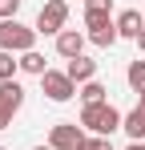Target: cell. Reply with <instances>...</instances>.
<instances>
[{"label": "cell", "instance_id": "cell-4", "mask_svg": "<svg viewBox=\"0 0 145 150\" xmlns=\"http://www.w3.org/2000/svg\"><path fill=\"white\" fill-rule=\"evenodd\" d=\"M65 25H69V4H65V0H48L45 8L36 12V25L32 28H36L40 37H61Z\"/></svg>", "mask_w": 145, "mask_h": 150}, {"label": "cell", "instance_id": "cell-1", "mask_svg": "<svg viewBox=\"0 0 145 150\" xmlns=\"http://www.w3.org/2000/svg\"><path fill=\"white\" fill-rule=\"evenodd\" d=\"M81 126H85L89 134L113 138V130L125 126V114H121L117 105H109V101H101V105H85V110H81Z\"/></svg>", "mask_w": 145, "mask_h": 150}, {"label": "cell", "instance_id": "cell-23", "mask_svg": "<svg viewBox=\"0 0 145 150\" xmlns=\"http://www.w3.org/2000/svg\"><path fill=\"white\" fill-rule=\"evenodd\" d=\"M0 150H8V146H0Z\"/></svg>", "mask_w": 145, "mask_h": 150}, {"label": "cell", "instance_id": "cell-18", "mask_svg": "<svg viewBox=\"0 0 145 150\" xmlns=\"http://www.w3.org/2000/svg\"><path fill=\"white\" fill-rule=\"evenodd\" d=\"M113 0H85V12H109Z\"/></svg>", "mask_w": 145, "mask_h": 150}, {"label": "cell", "instance_id": "cell-13", "mask_svg": "<svg viewBox=\"0 0 145 150\" xmlns=\"http://www.w3.org/2000/svg\"><path fill=\"white\" fill-rule=\"evenodd\" d=\"M125 81H129V89H133V93H141V89H145V61H141V57H137V61H129Z\"/></svg>", "mask_w": 145, "mask_h": 150}, {"label": "cell", "instance_id": "cell-19", "mask_svg": "<svg viewBox=\"0 0 145 150\" xmlns=\"http://www.w3.org/2000/svg\"><path fill=\"white\" fill-rule=\"evenodd\" d=\"M137 49H141V53H145V28H141V37H137Z\"/></svg>", "mask_w": 145, "mask_h": 150}, {"label": "cell", "instance_id": "cell-10", "mask_svg": "<svg viewBox=\"0 0 145 150\" xmlns=\"http://www.w3.org/2000/svg\"><path fill=\"white\" fill-rule=\"evenodd\" d=\"M141 28H145V21H141V12H137V8H125V12L117 16V33H121V37H129V41H137V37H141Z\"/></svg>", "mask_w": 145, "mask_h": 150}, {"label": "cell", "instance_id": "cell-11", "mask_svg": "<svg viewBox=\"0 0 145 150\" xmlns=\"http://www.w3.org/2000/svg\"><path fill=\"white\" fill-rule=\"evenodd\" d=\"M121 130L129 134V142H145V105H133L125 114V126Z\"/></svg>", "mask_w": 145, "mask_h": 150}, {"label": "cell", "instance_id": "cell-22", "mask_svg": "<svg viewBox=\"0 0 145 150\" xmlns=\"http://www.w3.org/2000/svg\"><path fill=\"white\" fill-rule=\"evenodd\" d=\"M32 150H52V146H32Z\"/></svg>", "mask_w": 145, "mask_h": 150}, {"label": "cell", "instance_id": "cell-17", "mask_svg": "<svg viewBox=\"0 0 145 150\" xmlns=\"http://www.w3.org/2000/svg\"><path fill=\"white\" fill-rule=\"evenodd\" d=\"M20 12V0H0V21H16Z\"/></svg>", "mask_w": 145, "mask_h": 150}, {"label": "cell", "instance_id": "cell-16", "mask_svg": "<svg viewBox=\"0 0 145 150\" xmlns=\"http://www.w3.org/2000/svg\"><path fill=\"white\" fill-rule=\"evenodd\" d=\"M77 150H113V142H109V138H101V134H89Z\"/></svg>", "mask_w": 145, "mask_h": 150}, {"label": "cell", "instance_id": "cell-7", "mask_svg": "<svg viewBox=\"0 0 145 150\" xmlns=\"http://www.w3.org/2000/svg\"><path fill=\"white\" fill-rule=\"evenodd\" d=\"M40 89H45V98H48V101H69L72 93H77V81H72L69 73L48 69V73L40 77Z\"/></svg>", "mask_w": 145, "mask_h": 150}, {"label": "cell", "instance_id": "cell-3", "mask_svg": "<svg viewBox=\"0 0 145 150\" xmlns=\"http://www.w3.org/2000/svg\"><path fill=\"white\" fill-rule=\"evenodd\" d=\"M85 28H89V41H93L97 49H113L121 41L117 21H113L109 12H85Z\"/></svg>", "mask_w": 145, "mask_h": 150}, {"label": "cell", "instance_id": "cell-9", "mask_svg": "<svg viewBox=\"0 0 145 150\" xmlns=\"http://www.w3.org/2000/svg\"><path fill=\"white\" fill-rule=\"evenodd\" d=\"M65 73H69L77 85H89V81H97V61L81 53V57H72L69 65H65Z\"/></svg>", "mask_w": 145, "mask_h": 150}, {"label": "cell", "instance_id": "cell-8", "mask_svg": "<svg viewBox=\"0 0 145 150\" xmlns=\"http://www.w3.org/2000/svg\"><path fill=\"white\" fill-rule=\"evenodd\" d=\"M85 41H89V33H77V28H65V33L56 37V53H61L65 61H72V57H81V49H85Z\"/></svg>", "mask_w": 145, "mask_h": 150}, {"label": "cell", "instance_id": "cell-2", "mask_svg": "<svg viewBox=\"0 0 145 150\" xmlns=\"http://www.w3.org/2000/svg\"><path fill=\"white\" fill-rule=\"evenodd\" d=\"M36 28H24L20 21H0V49L4 53H28V49H36Z\"/></svg>", "mask_w": 145, "mask_h": 150}, {"label": "cell", "instance_id": "cell-20", "mask_svg": "<svg viewBox=\"0 0 145 150\" xmlns=\"http://www.w3.org/2000/svg\"><path fill=\"white\" fill-rule=\"evenodd\" d=\"M125 150H145V142H129V146H125Z\"/></svg>", "mask_w": 145, "mask_h": 150}, {"label": "cell", "instance_id": "cell-15", "mask_svg": "<svg viewBox=\"0 0 145 150\" xmlns=\"http://www.w3.org/2000/svg\"><path fill=\"white\" fill-rule=\"evenodd\" d=\"M77 93H81L85 105H101V101H105V85H101V81H89V85H81Z\"/></svg>", "mask_w": 145, "mask_h": 150}, {"label": "cell", "instance_id": "cell-14", "mask_svg": "<svg viewBox=\"0 0 145 150\" xmlns=\"http://www.w3.org/2000/svg\"><path fill=\"white\" fill-rule=\"evenodd\" d=\"M16 69H20V57L0 49V81H16Z\"/></svg>", "mask_w": 145, "mask_h": 150}, {"label": "cell", "instance_id": "cell-5", "mask_svg": "<svg viewBox=\"0 0 145 150\" xmlns=\"http://www.w3.org/2000/svg\"><path fill=\"white\" fill-rule=\"evenodd\" d=\"M20 105H24V85L20 81H0V130L12 126Z\"/></svg>", "mask_w": 145, "mask_h": 150}, {"label": "cell", "instance_id": "cell-6", "mask_svg": "<svg viewBox=\"0 0 145 150\" xmlns=\"http://www.w3.org/2000/svg\"><path fill=\"white\" fill-rule=\"evenodd\" d=\"M85 138H89L85 126H77V122H56L52 130H48V146L52 150H77Z\"/></svg>", "mask_w": 145, "mask_h": 150}, {"label": "cell", "instance_id": "cell-21", "mask_svg": "<svg viewBox=\"0 0 145 150\" xmlns=\"http://www.w3.org/2000/svg\"><path fill=\"white\" fill-rule=\"evenodd\" d=\"M137 98H141V101H137V105H145V89H141V93H137Z\"/></svg>", "mask_w": 145, "mask_h": 150}, {"label": "cell", "instance_id": "cell-12", "mask_svg": "<svg viewBox=\"0 0 145 150\" xmlns=\"http://www.w3.org/2000/svg\"><path fill=\"white\" fill-rule=\"evenodd\" d=\"M20 69L24 73H32V77H45L48 73V65H45V57L36 49H28V53H20Z\"/></svg>", "mask_w": 145, "mask_h": 150}]
</instances>
